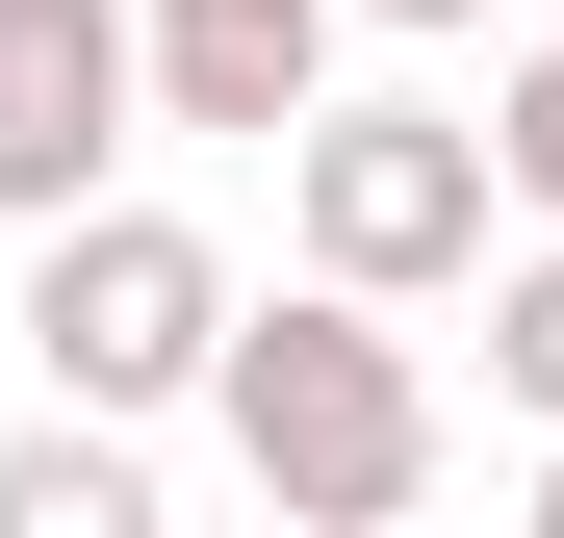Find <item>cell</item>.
Here are the masks:
<instances>
[{
	"label": "cell",
	"mask_w": 564,
	"mask_h": 538,
	"mask_svg": "<svg viewBox=\"0 0 564 538\" xmlns=\"http://www.w3.org/2000/svg\"><path fill=\"white\" fill-rule=\"evenodd\" d=\"M359 26H488V0H359Z\"/></svg>",
	"instance_id": "9"
},
{
	"label": "cell",
	"mask_w": 564,
	"mask_h": 538,
	"mask_svg": "<svg viewBox=\"0 0 564 538\" xmlns=\"http://www.w3.org/2000/svg\"><path fill=\"white\" fill-rule=\"evenodd\" d=\"M488 103H308L282 129V231H308V283H386V308H436V283H488Z\"/></svg>",
	"instance_id": "3"
},
{
	"label": "cell",
	"mask_w": 564,
	"mask_h": 538,
	"mask_svg": "<svg viewBox=\"0 0 564 538\" xmlns=\"http://www.w3.org/2000/svg\"><path fill=\"white\" fill-rule=\"evenodd\" d=\"M0 538H154L129 410H52V436H0Z\"/></svg>",
	"instance_id": "6"
},
{
	"label": "cell",
	"mask_w": 564,
	"mask_h": 538,
	"mask_svg": "<svg viewBox=\"0 0 564 538\" xmlns=\"http://www.w3.org/2000/svg\"><path fill=\"white\" fill-rule=\"evenodd\" d=\"M488 179H513V206H539V231H564V26H539V52H513V77H488Z\"/></svg>",
	"instance_id": "8"
},
{
	"label": "cell",
	"mask_w": 564,
	"mask_h": 538,
	"mask_svg": "<svg viewBox=\"0 0 564 538\" xmlns=\"http://www.w3.org/2000/svg\"><path fill=\"white\" fill-rule=\"evenodd\" d=\"M488 385L564 436V231H539V256H488Z\"/></svg>",
	"instance_id": "7"
},
{
	"label": "cell",
	"mask_w": 564,
	"mask_h": 538,
	"mask_svg": "<svg viewBox=\"0 0 564 538\" xmlns=\"http://www.w3.org/2000/svg\"><path fill=\"white\" fill-rule=\"evenodd\" d=\"M539 538H564V436H539Z\"/></svg>",
	"instance_id": "10"
},
{
	"label": "cell",
	"mask_w": 564,
	"mask_h": 538,
	"mask_svg": "<svg viewBox=\"0 0 564 538\" xmlns=\"http://www.w3.org/2000/svg\"><path fill=\"white\" fill-rule=\"evenodd\" d=\"M26 359H52V410H206V359H231V256L180 231V206H52L26 231Z\"/></svg>",
	"instance_id": "2"
},
{
	"label": "cell",
	"mask_w": 564,
	"mask_h": 538,
	"mask_svg": "<svg viewBox=\"0 0 564 538\" xmlns=\"http://www.w3.org/2000/svg\"><path fill=\"white\" fill-rule=\"evenodd\" d=\"M129 129H154V26L129 0H0V231L104 206Z\"/></svg>",
	"instance_id": "4"
},
{
	"label": "cell",
	"mask_w": 564,
	"mask_h": 538,
	"mask_svg": "<svg viewBox=\"0 0 564 538\" xmlns=\"http://www.w3.org/2000/svg\"><path fill=\"white\" fill-rule=\"evenodd\" d=\"M206 410H231V462H257V513H308V538H386V513H436V359L386 333V283H308V308H231V359H206Z\"/></svg>",
	"instance_id": "1"
},
{
	"label": "cell",
	"mask_w": 564,
	"mask_h": 538,
	"mask_svg": "<svg viewBox=\"0 0 564 538\" xmlns=\"http://www.w3.org/2000/svg\"><path fill=\"white\" fill-rule=\"evenodd\" d=\"M129 26H154V129L282 154V129L334 103V26H359V0H129Z\"/></svg>",
	"instance_id": "5"
}]
</instances>
